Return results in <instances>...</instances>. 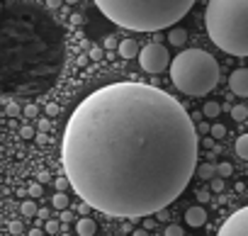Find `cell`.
I'll list each match as a JSON object with an SVG mask.
<instances>
[{"label": "cell", "instance_id": "cell-1", "mask_svg": "<svg viewBox=\"0 0 248 236\" xmlns=\"http://www.w3.org/2000/svg\"><path fill=\"white\" fill-rule=\"evenodd\" d=\"M197 125L166 90L122 80L93 90L68 117L61 163L90 207L137 219L163 212L197 171Z\"/></svg>", "mask_w": 248, "mask_h": 236}, {"label": "cell", "instance_id": "cell-2", "mask_svg": "<svg viewBox=\"0 0 248 236\" xmlns=\"http://www.w3.org/2000/svg\"><path fill=\"white\" fill-rule=\"evenodd\" d=\"M95 5L124 30L156 32L180 22L192 10V0H97Z\"/></svg>", "mask_w": 248, "mask_h": 236}, {"label": "cell", "instance_id": "cell-3", "mask_svg": "<svg viewBox=\"0 0 248 236\" xmlns=\"http://www.w3.org/2000/svg\"><path fill=\"white\" fill-rule=\"evenodd\" d=\"M209 39L229 56H248V0H212L204 10Z\"/></svg>", "mask_w": 248, "mask_h": 236}, {"label": "cell", "instance_id": "cell-4", "mask_svg": "<svg viewBox=\"0 0 248 236\" xmlns=\"http://www.w3.org/2000/svg\"><path fill=\"white\" fill-rule=\"evenodd\" d=\"M170 80L185 95H207L219 83V63L209 51L185 49L170 61Z\"/></svg>", "mask_w": 248, "mask_h": 236}, {"label": "cell", "instance_id": "cell-5", "mask_svg": "<svg viewBox=\"0 0 248 236\" xmlns=\"http://www.w3.org/2000/svg\"><path fill=\"white\" fill-rule=\"evenodd\" d=\"M139 63H141V68L146 71V73H161V71H166L168 68V63H170V54H168V49H163L161 44H146L141 51H139Z\"/></svg>", "mask_w": 248, "mask_h": 236}, {"label": "cell", "instance_id": "cell-6", "mask_svg": "<svg viewBox=\"0 0 248 236\" xmlns=\"http://www.w3.org/2000/svg\"><path fill=\"white\" fill-rule=\"evenodd\" d=\"M217 236H248V207L236 209L217 231Z\"/></svg>", "mask_w": 248, "mask_h": 236}, {"label": "cell", "instance_id": "cell-7", "mask_svg": "<svg viewBox=\"0 0 248 236\" xmlns=\"http://www.w3.org/2000/svg\"><path fill=\"white\" fill-rule=\"evenodd\" d=\"M229 88L238 97H248V68H236L229 76Z\"/></svg>", "mask_w": 248, "mask_h": 236}, {"label": "cell", "instance_id": "cell-8", "mask_svg": "<svg viewBox=\"0 0 248 236\" xmlns=\"http://www.w3.org/2000/svg\"><path fill=\"white\" fill-rule=\"evenodd\" d=\"M204 221H207V209H204V207L197 205V207H190V209L185 212V224H190V226L197 229V226H202Z\"/></svg>", "mask_w": 248, "mask_h": 236}, {"label": "cell", "instance_id": "cell-9", "mask_svg": "<svg viewBox=\"0 0 248 236\" xmlns=\"http://www.w3.org/2000/svg\"><path fill=\"white\" fill-rule=\"evenodd\" d=\"M117 51H119L122 59H134V56H139V44L134 39H124V42H119Z\"/></svg>", "mask_w": 248, "mask_h": 236}, {"label": "cell", "instance_id": "cell-10", "mask_svg": "<svg viewBox=\"0 0 248 236\" xmlns=\"http://www.w3.org/2000/svg\"><path fill=\"white\" fill-rule=\"evenodd\" d=\"M97 231V224L90 219V217H80L78 224H76V234L78 236H93Z\"/></svg>", "mask_w": 248, "mask_h": 236}, {"label": "cell", "instance_id": "cell-11", "mask_svg": "<svg viewBox=\"0 0 248 236\" xmlns=\"http://www.w3.org/2000/svg\"><path fill=\"white\" fill-rule=\"evenodd\" d=\"M168 42H170L173 47H183V44L187 42V32H185L183 27H173V30H168Z\"/></svg>", "mask_w": 248, "mask_h": 236}, {"label": "cell", "instance_id": "cell-12", "mask_svg": "<svg viewBox=\"0 0 248 236\" xmlns=\"http://www.w3.org/2000/svg\"><path fill=\"white\" fill-rule=\"evenodd\" d=\"M219 114H221V105L219 102L209 100V102L202 105V117H207V120H214V117H219Z\"/></svg>", "mask_w": 248, "mask_h": 236}, {"label": "cell", "instance_id": "cell-13", "mask_svg": "<svg viewBox=\"0 0 248 236\" xmlns=\"http://www.w3.org/2000/svg\"><path fill=\"white\" fill-rule=\"evenodd\" d=\"M236 154H238L243 161H248V134H241V137L236 139Z\"/></svg>", "mask_w": 248, "mask_h": 236}, {"label": "cell", "instance_id": "cell-14", "mask_svg": "<svg viewBox=\"0 0 248 236\" xmlns=\"http://www.w3.org/2000/svg\"><path fill=\"white\" fill-rule=\"evenodd\" d=\"M197 175H200L202 180H212V178H217V166L204 163V166H200V168H197Z\"/></svg>", "mask_w": 248, "mask_h": 236}, {"label": "cell", "instance_id": "cell-15", "mask_svg": "<svg viewBox=\"0 0 248 236\" xmlns=\"http://www.w3.org/2000/svg\"><path fill=\"white\" fill-rule=\"evenodd\" d=\"M51 205H54V209L66 212V209H68V197H66V192H56L54 200H51Z\"/></svg>", "mask_w": 248, "mask_h": 236}, {"label": "cell", "instance_id": "cell-16", "mask_svg": "<svg viewBox=\"0 0 248 236\" xmlns=\"http://www.w3.org/2000/svg\"><path fill=\"white\" fill-rule=\"evenodd\" d=\"M231 117H233L236 122H243L246 117H248V107L246 105H233L231 107Z\"/></svg>", "mask_w": 248, "mask_h": 236}, {"label": "cell", "instance_id": "cell-17", "mask_svg": "<svg viewBox=\"0 0 248 236\" xmlns=\"http://www.w3.org/2000/svg\"><path fill=\"white\" fill-rule=\"evenodd\" d=\"M231 173H233V166H231V163H217V178L224 180V178H229Z\"/></svg>", "mask_w": 248, "mask_h": 236}, {"label": "cell", "instance_id": "cell-18", "mask_svg": "<svg viewBox=\"0 0 248 236\" xmlns=\"http://www.w3.org/2000/svg\"><path fill=\"white\" fill-rule=\"evenodd\" d=\"M20 209H22V214H25V217H34V214H39V209H37V205H34L32 200L22 202V207H20Z\"/></svg>", "mask_w": 248, "mask_h": 236}, {"label": "cell", "instance_id": "cell-19", "mask_svg": "<svg viewBox=\"0 0 248 236\" xmlns=\"http://www.w3.org/2000/svg\"><path fill=\"white\" fill-rule=\"evenodd\" d=\"M163 236H185V231H183V226H178V224H168L166 231H163Z\"/></svg>", "mask_w": 248, "mask_h": 236}, {"label": "cell", "instance_id": "cell-20", "mask_svg": "<svg viewBox=\"0 0 248 236\" xmlns=\"http://www.w3.org/2000/svg\"><path fill=\"white\" fill-rule=\"evenodd\" d=\"M209 134H212V139H224V137H226V127H224V125H214V127L209 129Z\"/></svg>", "mask_w": 248, "mask_h": 236}, {"label": "cell", "instance_id": "cell-21", "mask_svg": "<svg viewBox=\"0 0 248 236\" xmlns=\"http://www.w3.org/2000/svg\"><path fill=\"white\" fill-rule=\"evenodd\" d=\"M59 224H61V221H56V219H49V221L44 224V231H46V234H59V229H61Z\"/></svg>", "mask_w": 248, "mask_h": 236}, {"label": "cell", "instance_id": "cell-22", "mask_svg": "<svg viewBox=\"0 0 248 236\" xmlns=\"http://www.w3.org/2000/svg\"><path fill=\"white\" fill-rule=\"evenodd\" d=\"M54 185H56V190H59V192H63L66 188H71V185H68V178H66V175L56 178V180H54Z\"/></svg>", "mask_w": 248, "mask_h": 236}, {"label": "cell", "instance_id": "cell-23", "mask_svg": "<svg viewBox=\"0 0 248 236\" xmlns=\"http://www.w3.org/2000/svg\"><path fill=\"white\" fill-rule=\"evenodd\" d=\"M27 192H30L32 197H42V192H44V188H42L39 183H32V185L27 188Z\"/></svg>", "mask_w": 248, "mask_h": 236}, {"label": "cell", "instance_id": "cell-24", "mask_svg": "<svg viewBox=\"0 0 248 236\" xmlns=\"http://www.w3.org/2000/svg\"><path fill=\"white\" fill-rule=\"evenodd\" d=\"M209 185H212V190H214V192H221V190H224V180H221V178H212V183H209Z\"/></svg>", "mask_w": 248, "mask_h": 236}, {"label": "cell", "instance_id": "cell-25", "mask_svg": "<svg viewBox=\"0 0 248 236\" xmlns=\"http://www.w3.org/2000/svg\"><path fill=\"white\" fill-rule=\"evenodd\" d=\"M20 137H22V139H32V137H34V129H32V127H22V129H20Z\"/></svg>", "mask_w": 248, "mask_h": 236}, {"label": "cell", "instance_id": "cell-26", "mask_svg": "<svg viewBox=\"0 0 248 236\" xmlns=\"http://www.w3.org/2000/svg\"><path fill=\"white\" fill-rule=\"evenodd\" d=\"M37 112H39L37 105H27V107H25V117H37Z\"/></svg>", "mask_w": 248, "mask_h": 236}, {"label": "cell", "instance_id": "cell-27", "mask_svg": "<svg viewBox=\"0 0 248 236\" xmlns=\"http://www.w3.org/2000/svg\"><path fill=\"white\" fill-rule=\"evenodd\" d=\"M90 59H95V61L102 59V49H100V47H93V49H90Z\"/></svg>", "mask_w": 248, "mask_h": 236}, {"label": "cell", "instance_id": "cell-28", "mask_svg": "<svg viewBox=\"0 0 248 236\" xmlns=\"http://www.w3.org/2000/svg\"><path fill=\"white\" fill-rule=\"evenodd\" d=\"M10 234H22V224L20 221H10Z\"/></svg>", "mask_w": 248, "mask_h": 236}, {"label": "cell", "instance_id": "cell-29", "mask_svg": "<svg viewBox=\"0 0 248 236\" xmlns=\"http://www.w3.org/2000/svg\"><path fill=\"white\" fill-rule=\"evenodd\" d=\"M71 219H73V212H71V209H66V212H61V221H63V224H68Z\"/></svg>", "mask_w": 248, "mask_h": 236}, {"label": "cell", "instance_id": "cell-30", "mask_svg": "<svg viewBox=\"0 0 248 236\" xmlns=\"http://www.w3.org/2000/svg\"><path fill=\"white\" fill-rule=\"evenodd\" d=\"M5 112H8L10 117H15V114H20V107H17V105H8V110H5Z\"/></svg>", "mask_w": 248, "mask_h": 236}, {"label": "cell", "instance_id": "cell-31", "mask_svg": "<svg viewBox=\"0 0 248 236\" xmlns=\"http://www.w3.org/2000/svg\"><path fill=\"white\" fill-rule=\"evenodd\" d=\"M78 212H80L83 217H88V212H90V205H85V202H80V205H78Z\"/></svg>", "mask_w": 248, "mask_h": 236}, {"label": "cell", "instance_id": "cell-32", "mask_svg": "<svg viewBox=\"0 0 248 236\" xmlns=\"http://www.w3.org/2000/svg\"><path fill=\"white\" fill-rule=\"evenodd\" d=\"M197 200H200V202H207V200H209V192L200 190V192H197Z\"/></svg>", "mask_w": 248, "mask_h": 236}, {"label": "cell", "instance_id": "cell-33", "mask_svg": "<svg viewBox=\"0 0 248 236\" xmlns=\"http://www.w3.org/2000/svg\"><path fill=\"white\" fill-rule=\"evenodd\" d=\"M105 44H107V47H112V49H114V47H119L114 37H107V39H105Z\"/></svg>", "mask_w": 248, "mask_h": 236}, {"label": "cell", "instance_id": "cell-34", "mask_svg": "<svg viewBox=\"0 0 248 236\" xmlns=\"http://www.w3.org/2000/svg\"><path fill=\"white\" fill-rule=\"evenodd\" d=\"M209 129H212V127H207V125H197V137H200V132H202V134H207Z\"/></svg>", "mask_w": 248, "mask_h": 236}, {"label": "cell", "instance_id": "cell-35", "mask_svg": "<svg viewBox=\"0 0 248 236\" xmlns=\"http://www.w3.org/2000/svg\"><path fill=\"white\" fill-rule=\"evenodd\" d=\"M56 112H59L56 105H46V114H56Z\"/></svg>", "mask_w": 248, "mask_h": 236}, {"label": "cell", "instance_id": "cell-36", "mask_svg": "<svg viewBox=\"0 0 248 236\" xmlns=\"http://www.w3.org/2000/svg\"><path fill=\"white\" fill-rule=\"evenodd\" d=\"M132 236H149V231H146V229H137Z\"/></svg>", "mask_w": 248, "mask_h": 236}, {"label": "cell", "instance_id": "cell-37", "mask_svg": "<svg viewBox=\"0 0 248 236\" xmlns=\"http://www.w3.org/2000/svg\"><path fill=\"white\" fill-rule=\"evenodd\" d=\"M30 236H44V231H42V229H32Z\"/></svg>", "mask_w": 248, "mask_h": 236}, {"label": "cell", "instance_id": "cell-38", "mask_svg": "<svg viewBox=\"0 0 248 236\" xmlns=\"http://www.w3.org/2000/svg\"><path fill=\"white\" fill-rule=\"evenodd\" d=\"M61 236H71V234H61Z\"/></svg>", "mask_w": 248, "mask_h": 236}]
</instances>
